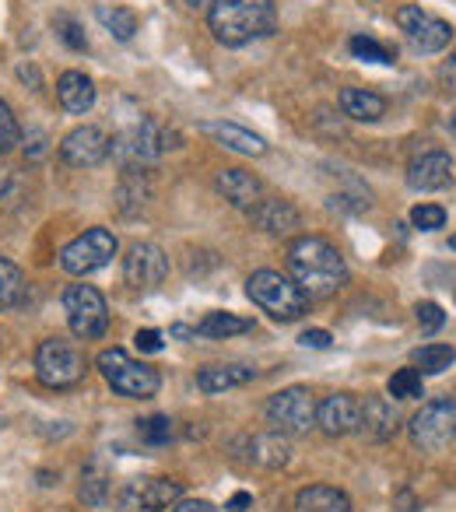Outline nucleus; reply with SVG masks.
<instances>
[{"mask_svg": "<svg viewBox=\"0 0 456 512\" xmlns=\"http://www.w3.org/2000/svg\"><path fill=\"white\" fill-rule=\"evenodd\" d=\"M414 316H418V327L425 337L439 334L442 323H446V313H442V306H435V302H418V306H414Z\"/></svg>", "mask_w": 456, "mask_h": 512, "instance_id": "c9c22d12", "label": "nucleus"}, {"mask_svg": "<svg viewBox=\"0 0 456 512\" xmlns=\"http://www.w3.org/2000/svg\"><path fill=\"white\" fill-rule=\"evenodd\" d=\"M302 348H316V351H327L330 344H334V337L327 334V330H306V334L299 337Z\"/></svg>", "mask_w": 456, "mask_h": 512, "instance_id": "ea45409f", "label": "nucleus"}, {"mask_svg": "<svg viewBox=\"0 0 456 512\" xmlns=\"http://www.w3.org/2000/svg\"><path fill=\"white\" fill-rule=\"evenodd\" d=\"M453 362H456V348H449V344H425V348L414 351V365H418L421 376H439Z\"/></svg>", "mask_w": 456, "mask_h": 512, "instance_id": "7c9ffc66", "label": "nucleus"}, {"mask_svg": "<svg viewBox=\"0 0 456 512\" xmlns=\"http://www.w3.org/2000/svg\"><path fill=\"white\" fill-rule=\"evenodd\" d=\"M60 158L71 169H95L109 158V137L102 127H74L71 134L60 141Z\"/></svg>", "mask_w": 456, "mask_h": 512, "instance_id": "4468645a", "label": "nucleus"}, {"mask_svg": "<svg viewBox=\"0 0 456 512\" xmlns=\"http://www.w3.org/2000/svg\"><path fill=\"white\" fill-rule=\"evenodd\" d=\"M442 81H446V85L456 92V50L449 53V60H446V64H442Z\"/></svg>", "mask_w": 456, "mask_h": 512, "instance_id": "37998d69", "label": "nucleus"}, {"mask_svg": "<svg viewBox=\"0 0 456 512\" xmlns=\"http://www.w3.org/2000/svg\"><path fill=\"white\" fill-rule=\"evenodd\" d=\"M337 102H341V113L355 123H376L386 116V99L369 88H344Z\"/></svg>", "mask_w": 456, "mask_h": 512, "instance_id": "b1692460", "label": "nucleus"}, {"mask_svg": "<svg viewBox=\"0 0 456 512\" xmlns=\"http://www.w3.org/2000/svg\"><path fill=\"white\" fill-rule=\"evenodd\" d=\"M172 512H218L211 502H204V498H179L176 505H172Z\"/></svg>", "mask_w": 456, "mask_h": 512, "instance_id": "a19ab883", "label": "nucleus"}, {"mask_svg": "<svg viewBox=\"0 0 456 512\" xmlns=\"http://www.w3.org/2000/svg\"><path fill=\"white\" fill-rule=\"evenodd\" d=\"M236 449H243V460L250 467L260 470H278L292 460V446H288V435L281 432H260V435H239Z\"/></svg>", "mask_w": 456, "mask_h": 512, "instance_id": "dca6fc26", "label": "nucleus"}, {"mask_svg": "<svg viewBox=\"0 0 456 512\" xmlns=\"http://www.w3.org/2000/svg\"><path fill=\"white\" fill-rule=\"evenodd\" d=\"M169 334L172 337H183V341H193V337H197V327H183V323H176Z\"/></svg>", "mask_w": 456, "mask_h": 512, "instance_id": "a18cd8bd", "label": "nucleus"}, {"mask_svg": "<svg viewBox=\"0 0 456 512\" xmlns=\"http://www.w3.org/2000/svg\"><path fill=\"white\" fill-rule=\"evenodd\" d=\"M246 330H253V320L236 313H207L197 323V337H207V341H225V337L246 334Z\"/></svg>", "mask_w": 456, "mask_h": 512, "instance_id": "bb28decb", "label": "nucleus"}, {"mask_svg": "<svg viewBox=\"0 0 456 512\" xmlns=\"http://www.w3.org/2000/svg\"><path fill=\"white\" fill-rule=\"evenodd\" d=\"M169 274V256L155 242H134L123 260V281H127L134 292H155L158 285Z\"/></svg>", "mask_w": 456, "mask_h": 512, "instance_id": "f8f14e48", "label": "nucleus"}, {"mask_svg": "<svg viewBox=\"0 0 456 512\" xmlns=\"http://www.w3.org/2000/svg\"><path fill=\"white\" fill-rule=\"evenodd\" d=\"M397 25H400V32L407 36V43H411L418 53H442L449 46V39H453L449 22H442V18L421 11L418 4H407V8H400L397 11Z\"/></svg>", "mask_w": 456, "mask_h": 512, "instance_id": "9b49d317", "label": "nucleus"}, {"mask_svg": "<svg viewBox=\"0 0 456 512\" xmlns=\"http://www.w3.org/2000/svg\"><path fill=\"white\" fill-rule=\"evenodd\" d=\"M348 46H351V53H355L358 60H372V64H393V50H386L383 43H376V39H369V36H355Z\"/></svg>", "mask_w": 456, "mask_h": 512, "instance_id": "f704fd0d", "label": "nucleus"}, {"mask_svg": "<svg viewBox=\"0 0 456 512\" xmlns=\"http://www.w3.org/2000/svg\"><path fill=\"white\" fill-rule=\"evenodd\" d=\"M22 144V127H18L15 113L4 99H0V155H8Z\"/></svg>", "mask_w": 456, "mask_h": 512, "instance_id": "72a5a7b5", "label": "nucleus"}, {"mask_svg": "<svg viewBox=\"0 0 456 512\" xmlns=\"http://www.w3.org/2000/svg\"><path fill=\"white\" fill-rule=\"evenodd\" d=\"M169 141H176V134L162 130L155 120H141L109 141V155H113L123 169H148V165H155L158 158L172 148Z\"/></svg>", "mask_w": 456, "mask_h": 512, "instance_id": "39448f33", "label": "nucleus"}, {"mask_svg": "<svg viewBox=\"0 0 456 512\" xmlns=\"http://www.w3.org/2000/svg\"><path fill=\"white\" fill-rule=\"evenodd\" d=\"M397 428H400V414L390 397H365L362 421H358V432H362L365 439L386 442L397 435Z\"/></svg>", "mask_w": 456, "mask_h": 512, "instance_id": "6ab92c4d", "label": "nucleus"}, {"mask_svg": "<svg viewBox=\"0 0 456 512\" xmlns=\"http://www.w3.org/2000/svg\"><path fill=\"white\" fill-rule=\"evenodd\" d=\"M137 435H141V442H148V446H169L176 428H172V421L165 418V414H151V418L137 421Z\"/></svg>", "mask_w": 456, "mask_h": 512, "instance_id": "473e14b6", "label": "nucleus"}, {"mask_svg": "<svg viewBox=\"0 0 456 512\" xmlns=\"http://www.w3.org/2000/svg\"><path fill=\"white\" fill-rule=\"evenodd\" d=\"M25 155H32V158L46 155V137L43 134H32V148H25Z\"/></svg>", "mask_w": 456, "mask_h": 512, "instance_id": "c03bdc74", "label": "nucleus"}, {"mask_svg": "<svg viewBox=\"0 0 456 512\" xmlns=\"http://www.w3.org/2000/svg\"><path fill=\"white\" fill-rule=\"evenodd\" d=\"M411 442L421 453H442L456 442V397H435L407 425Z\"/></svg>", "mask_w": 456, "mask_h": 512, "instance_id": "423d86ee", "label": "nucleus"}, {"mask_svg": "<svg viewBox=\"0 0 456 512\" xmlns=\"http://www.w3.org/2000/svg\"><path fill=\"white\" fill-rule=\"evenodd\" d=\"M78 498L88 509H102L109 502V470L99 460H92L81 470V484H78Z\"/></svg>", "mask_w": 456, "mask_h": 512, "instance_id": "a878e982", "label": "nucleus"}, {"mask_svg": "<svg viewBox=\"0 0 456 512\" xmlns=\"http://www.w3.org/2000/svg\"><path fill=\"white\" fill-rule=\"evenodd\" d=\"M57 32H60V39H64L67 46H71V50H88V39H85V32H81V25L74 22V18H67V15H57Z\"/></svg>", "mask_w": 456, "mask_h": 512, "instance_id": "4c0bfd02", "label": "nucleus"}, {"mask_svg": "<svg viewBox=\"0 0 456 512\" xmlns=\"http://www.w3.org/2000/svg\"><path fill=\"white\" fill-rule=\"evenodd\" d=\"M453 130H456V116H453Z\"/></svg>", "mask_w": 456, "mask_h": 512, "instance_id": "09e8293b", "label": "nucleus"}, {"mask_svg": "<svg viewBox=\"0 0 456 512\" xmlns=\"http://www.w3.org/2000/svg\"><path fill=\"white\" fill-rule=\"evenodd\" d=\"M134 512H158V509H134Z\"/></svg>", "mask_w": 456, "mask_h": 512, "instance_id": "de8ad7c7", "label": "nucleus"}, {"mask_svg": "<svg viewBox=\"0 0 456 512\" xmlns=\"http://www.w3.org/2000/svg\"><path fill=\"white\" fill-rule=\"evenodd\" d=\"M257 379V369L250 365H207V369L197 372V390L200 393H225L236 390V386H246Z\"/></svg>", "mask_w": 456, "mask_h": 512, "instance_id": "5701e85b", "label": "nucleus"}, {"mask_svg": "<svg viewBox=\"0 0 456 512\" xmlns=\"http://www.w3.org/2000/svg\"><path fill=\"white\" fill-rule=\"evenodd\" d=\"M411 225L421 228V232H435V228L446 225V211L439 204H418L411 211Z\"/></svg>", "mask_w": 456, "mask_h": 512, "instance_id": "e433bc0d", "label": "nucleus"}, {"mask_svg": "<svg viewBox=\"0 0 456 512\" xmlns=\"http://www.w3.org/2000/svg\"><path fill=\"white\" fill-rule=\"evenodd\" d=\"M288 271L309 299H330L348 285V264L323 235H299L288 246Z\"/></svg>", "mask_w": 456, "mask_h": 512, "instance_id": "f257e3e1", "label": "nucleus"}, {"mask_svg": "<svg viewBox=\"0 0 456 512\" xmlns=\"http://www.w3.org/2000/svg\"><path fill=\"white\" fill-rule=\"evenodd\" d=\"M449 249H456V235H449Z\"/></svg>", "mask_w": 456, "mask_h": 512, "instance_id": "49530a36", "label": "nucleus"}, {"mask_svg": "<svg viewBox=\"0 0 456 512\" xmlns=\"http://www.w3.org/2000/svg\"><path fill=\"white\" fill-rule=\"evenodd\" d=\"M207 25L221 46H246L267 39L278 25L274 0H211Z\"/></svg>", "mask_w": 456, "mask_h": 512, "instance_id": "f03ea898", "label": "nucleus"}, {"mask_svg": "<svg viewBox=\"0 0 456 512\" xmlns=\"http://www.w3.org/2000/svg\"><path fill=\"white\" fill-rule=\"evenodd\" d=\"M386 393L393 400H418L425 397V383H421V372L418 369H397L386 383Z\"/></svg>", "mask_w": 456, "mask_h": 512, "instance_id": "2f4dec72", "label": "nucleus"}, {"mask_svg": "<svg viewBox=\"0 0 456 512\" xmlns=\"http://www.w3.org/2000/svg\"><path fill=\"white\" fill-rule=\"evenodd\" d=\"M25 302V274L18 271V264H11L8 256H0V313L15 309Z\"/></svg>", "mask_w": 456, "mask_h": 512, "instance_id": "c85d7f7f", "label": "nucleus"}, {"mask_svg": "<svg viewBox=\"0 0 456 512\" xmlns=\"http://www.w3.org/2000/svg\"><path fill=\"white\" fill-rule=\"evenodd\" d=\"M358 421H362V400L351 393H330L316 404V428L330 439L358 432Z\"/></svg>", "mask_w": 456, "mask_h": 512, "instance_id": "2eb2a0df", "label": "nucleus"}, {"mask_svg": "<svg viewBox=\"0 0 456 512\" xmlns=\"http://www.w3.org/2000/svg\"><path fill=\"white\" fill-rule=\"evenodd\" d=\"M214 186H218V193H225L228 204L246 207V211H250V207L260 200V193H264L260 179L246 169H221L218 176H214Z\"/></svg>", "mask_w": 456, "mask_h": 512, "instance_id": "412c9836", "label": "nucleus"}, {"mask_svg": "<svg viewBox=\"0 0 456 512\" xmlns=\"http://www.w3.org/2000/svg\"><path fill=\"white\" fill-rule=\"evenodd\" d=\"M246 295L253 299V306H260L271 320H278V323H295L309 313V295L302 292L292 278H285L281 271L250 274Z\"/></svg>", "mask_w": 456, "mask_h": 512, "instance_id": "7ed1b4c3", "label": "nucleus"}, {"mask_svg": "<svg viewBox=\"0 0 456 512\" xmlns=\"http://www.w3.org/2000/svg\"><path fill=\"white\" fill-rule=\"evenodd\" d=\"M295 512H351V498L330 484H309L295 495Z\"/></svg>", "mask_w": 456, "mask_h": 512, "instance_id": "393cba45", "label": "nucleus"}, {"mask_svg": "<svg viewBox=\"0 0 456 512\" xmlns=\"http://www.w3.org/2000/svg\"><path fill=\"white\" fill-rule=\"evenodd\" d=\"M200 134L214 137V141L221 144V148L228 151H239V155H250V158H260L267 155V141L260 134H253V130L239 127V123H200Z\"/></svg>", "mask_w": 456, "mask_h": 512, "instance_id": "aec40b11", "label": "nucleus"}, {"mask_svg": "<svg viewBox=\"0 0 456 512\" xmlns=\"http://www.w3.org/2000/svg\"><path fill=\"white\" fill-rule=\"evenodd\" d=\"M95 18H99L102 25H106L109 32H113L120 43H127V39H134V32H137V15L130 8H109V4H99L95 8Z\"/></svg>", "mask_w": 456, "mask_h": 512, "instance_id": "c756f323", "label": "nucleus"}, {"mask_svg": "<svg viewBox=\"0 0 456 512\" xmlns=\"http://www.w3.org/2000/svg\"><path fill=\"white\" fill-rule=\"evenodd\" d=\"M453 183V158L446 151H428L407 165V186L411 190H446Z\"/></svg>", "mask_w": 456, "mask_h": 512, "instance_id": "a211bd4d", "label": "nucleus"}, {"mask_svg": "<svg viewBox=\"0 0 456 512\" xmlns=\"http://www.w3.org/2000/svg\"><path fill=\"white\" fill-rule=\"evenodd\" d=\"M148 197H151V190H148V183L141 179V169H123L120 190H116L120 211L123 214H137L144 204H148Z\"/></svg>", "mask_w": 456, "mask_h": 512, "instance_id": "cd10ccee", "label": "nucleus"}, {"mask_svg": "<svg viewBox=\"0 0 456 512\" xmlns=\"http://www.w3.org/2000/svg\"><path fill=\"white\" fill-rule=\"evenodd\" d=\"M95 365H99V372L109 383V390L120 393V397L148 400L162 390V376H158V369H151V365H144V362H134L123 348L99 351Z\"/></svg>", "mask_w": 456, "mask_h": 512, "instance_id": "20e7f679", "label": "nucleus"}, {"mask_svg": "<svg viewBox=\"0 0 456 512\" xmlns=\"http://www.w3.org/2000/svg\"><path fill=\"white\" fill-rule=\"evenodd\" d=\"M67 327L81 341H99L109 330V306L95 285H71L64 292Z\"/></svg>", "mask_w": 456, "mask_h": 512, "instance_id": "6e6552de", "label": "nucleus"}, {"mask_svg": "<svg viewBox=\"0 0 456 512\" xmlns=\"http://www.w3.org/2000/svg\"><path fill=\"white\" fill-rule=\"evenodd\" d=\"M116 249H120V242L109 228H88L85 235H78L60 249V267L74 278H85V274L102 271L116 256Z\"/></svg>", "mask_w": 456, "mask_h": 512, "instance_id": "1a4fd4ad", "label": "nucleus"}, {"mask_svg": "<svg viewBox=\"0 0 456 512\" xmlns=\"http://www.w3.org/2000/svg\"><path fill=\"white\" fill-rule=\"evenodd\" d=\"M36 376L50 390H71L85 379V355L74 341L50 337L36 348Z\"/></svg>", "mask_w": 456, "mask_h": 512, "instance_id": "0eeeda50", "label": "nucleus"}, {"mask_svg": "<svg viewBox=\"0 0 456 512\" xmlns=\"http://www.w3.org/2000/svg\"><path fill=\"white\" fill-rule=\"evenodd\" d=\"M250 221L260 232L278 235V239H288V235H295V228H302V214L295 211L292 200H281V197L257 200L250 207Z\"/></svg>", "mask_w": 456, "mask_h": 512, "instance_id": "f3484780", "label": "nucleus"}, {"mask_svg": "<svg viewBox=\"0 0 456 512\" xmlns=\"http://www.w3.org/2000/svg\"><path fill=\"white\" fill-rule=\"evenodd\" d=\"M267 421L281 435H306L316 428V400L306 386H288L267 400Z\"/></svg>", "mask_w": 456, "mask_h": 512, "instance_id": "9d476101", "label": "nucleus"}, {"mask_svg": "<svg viewBox=\"0 0 456 512\" xmlns=\"http://www.w3.org/2000/svg\"><path fill=\"white\" fill-rule=\"evenodd\" d=\"M134 344L144 351V355H158V351L165 348V341H162V334H158V330H137Z\"/></svg>", "mask_w": 456, "mask_h": 512, "instance_id": "58836bf2", "label": "nucleus"}, {"mask_svg": "<svg viewBox=\"0 0 456 512\" xmlns=\"http://www.w3.org/2000/svg\"><path fill=\"white\" fill-rule=\"evenodd\" d=\"M250 505H253V495H250V491H236V495L228 498L225 509H228V512H246Z\"/></svg>", "mask_w": 456, "mask_h": 512, "instance_id": "79ce46f5", "label": "nucleus"}, {"mask_svg": "<svg viewBox=\"0 0 456 512\" xmlns=\"http://www.w3.org/2000/svg\"><path fill=\"white\" fill-rule=\"evenodd\" d=\"M57 99H60V106H64L71 116H85L88 109L95 106V85H92V78H88V74H81V71L60 74V81H57Z\"/></svg>", "mask_w": 456, "mask_h": 512, "instance_id": "4be33fe9", "label": "nucleus"}, {"mask_svg": "<svg viewBox=\"0 0 456 512\" xmlns=\"http://www.w3.org/2000/svg\"><path fill=\"white\" fill-rule=\"evenodd\" d=\"M183 498V484L172 481V477H137L127 481L116 495L123 512L134 509H162V505H176Z\"/></svg>", "mask_w": 456, "mask_h": 512, "instance_id": "ddd939ff", "label": "nucleus"}]
</instances>
